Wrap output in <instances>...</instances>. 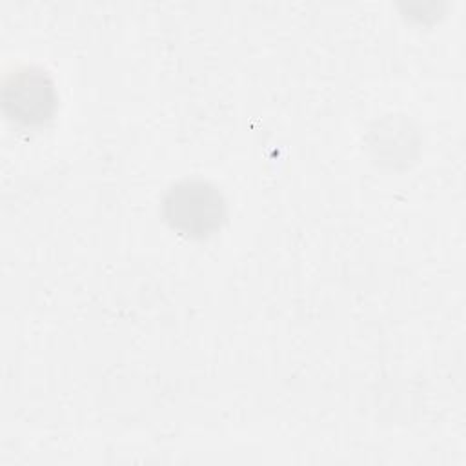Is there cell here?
I'll return each instance as SVG.
<instances>
[{
    "label": "cell",
    "mask_w": 466,
    "mask_h": 466,
    "mask_svg": "<svg viewBox=\"0 0 466 466\" xmlns=\"http://www.w3.org/2000/svg\"><path fill=\"white\" fill-rule=\"evenodd\" d=\"M5 107H13V115L24 122H36L49 115L53 106L51 82L42 71H16L4 89Z\"/></svg>",
    "instance_id": "cell-2"
},
{
    "label": "cell",
    "mask_w": 466,
    "mask_h": 466,
    "mask_svg": "<svg viewBox=\"0 0 466 466\" xmlns=\"http://www.w3.org/2000/svg\"><path fill=\"white\" fill-rule=\"evenodd\" d=\"M164 208L171 226L187 235H208L220 224L224 215L220 193L200 180H186L173 186Z\"/></svg>",
    "instance_id": "cell-1"
}]
</instances>
